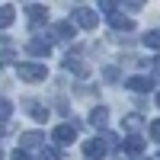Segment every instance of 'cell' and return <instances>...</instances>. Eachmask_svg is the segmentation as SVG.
I'll return each mask as SVG.
<instances>
[{
    "label": "cell",
    "instance_id": "obj_28",
    "mask_svg": "<svg viewBox=\"0 0 160 160\" xmlns=\"http://www.w3.org/2000/svg\"><path fill=\"white\" fill-rule=\"evenodd\" d=\"M157 160H160V154H157Z\"/></svg>",
    "mask_w": 160,
    "mask_h": 160
},
{
    "label": "cell",
    "instance_id": "obj_3",
    "mask_svg": "<svg viewBox=\"0 0 160 160\" xmlns=\"http://www.w3.org/2000/svg\"><path fill=\"white\" fill-rule=\"evenodd\" d=\"M74 22L80 26V29H96V10H90V7H74Z\"/></svg>",
    "mask_w": 160,
    "mask_h": 160
},
{
    "label": "cell",
    "instance_id": "obj_15",
    "mask_svg": "<svg viewBox=\"0 0 160 160\" xmlns=\"http://www.w3.org/2000/svg\"><path fill=\"white\" fill-rule=\"evenodd\" d=\"M26 109H29V115L35 118V122H45V118H48V109H45L38 99H29V102H26Z\"/></svg>",
    "mask_w": 160,
    "mask_h": 160
},
{
    "label": "cell",
    "instance_id": "obj_19",
    "mask_svg": "<svg viewBox=\"0 0 160 160\" xmlns=\"http://www.w3.org/2000/svg\"><path fill=\"white\" fill-rule=\"evenodd\" d=\"M42 160H64L58 148H42Z\"/></svg>",
    "mask_w": 160,
    "mask_h": 160
},
{
    "label": "cell",
    "instance_id": "obj_20",
    "mask_svg": "<svg viewBox=\"0 0 160 160\" xmlns=\"http://www.w3.org/2000/svg\"><path fill=\"white\" fill-rule=\"evenodd\" d=\"M96 7H99V10L106 13V16H109V13H112V10H115L118 3H112V0H99V3H96Z\"/></svg>",
    "mask_w": 160,
    "mask_h": 160
},
{
    "label": "cell",
    "instance_id": "obj_11",
    "mask_svg": "<svg viewBox=\"0 0 160 160\" xmlns=\"http://www.w3.org/2000/svg\"><path fill=\"white\" fill-rule=\"evenodd\" d=\"M64 71H71V74H77V77H87V74H90L87 64H83V61H77V58H71V55L64 58Z\"/></svg>",
    "mask_w": 160,
    "mask_h": 160
},
{
    "label": "cell",
    "instance_id": "obj_12",
    "mask_svg": "<svg viewBox=\"0 0 160 160\" xmlns=\"http://www.w3.org/2000/svg\"><path fill=\"white\" fill-rule=\"evenodd\" d=\"M141 125H144V115H141V112H128V115L122 118V128H128L131 135H138V128H141Z\"/></svg>",
    "mask_w": 160,
    "mask_h": 160
},
{
    "label": "cell",
    "instance_id": "obj_27",
    "mask_svg": "<svg viewBox=\"0 0 160 160\" xmlns=\"http://www.w3.org/2000/svg\"><path fill=\"white\" fill-rule=\"evenodd\" d=\"M157 102H160V93H157Z\"/></svg>",
    "mask_w": 160,
    "mask_h": 160
},
{
    "label": "cell",
    "instance_id": "obj_16",
    "mask_svg": "<svg viewBox=\"0 0 160 160\" xmlns=\"http://www.w3.org/2000/svg\"><path fill=\"white\" fill-rule=\"evenodd\" d=\"M13 19H16V10H13L10 3H3V7H0V29H7Z\"/></svg>",
    "mask_w": 160,
    "mask_h": 160
},
{
    "label": "cell",
    "instance_id": "obj_21",
    "mask_svg": "<svg viewBox=\"0 0 160 160\" xmlns=\"http://www.w3.org/2000/svg\"><path fill=\"white\" fill-rule=\"evenodd\" d=\"M148 131H151V138H154V141H160V118L148 125Z\"/></svg>",
    "mask_w": 160,
    "mask_h": 160
},
{
    "label": "cell",
    "instance_id": "obj_7",
    "mask_svg": "<svg viewBox=\"0 0 160 160\" xmlns=\"http://www.w3.org/2000/svg\"><path fill=\"white\" fill-rule=\"evenodd\" d=\"M29 148H45V138L38 131H22L19 138V151H29Z\"/></svg>",
    "mask_w": 160,
    "mask_h": 160
},
{
    "label": "cell",
    "instance_id": "obj_4",
    "mask_svg": "<svg viewBox=\"0 0 160 160\" xmlns=\"http://www.w3.org/2000/svg\"><path fill=\"white\" fill-rule=\"evenodd\" d=\"M26 51H29L32 58H48V55H51V42H48V38H42V35H38V38H29Z\"/></svg>",
    "mask_w": 160,
    "mask_h": 160
},
{
    "label": "cell",
    "instance_id": "obj_14",
    "mask_svg": "<svg viewBox=\"0 0 160 160\" xmlns=\"http://www.w3.org/2000/svg\"><path fill=\"white\" fill-rule=\"evenodd\" d=\"M106 122H109V112H106V106H96V109L90 112V125H93V128H106Z\"/></svg>",
    "mask_w": 160,
    "mask_h": 160
},
{
    "label": "cell",
    "instance_id": "obj_18",
    "mask_svg": "<svg viewBox=\"0 0 160 160\" xmlns=\"http://www.w3.org/2000/svg\"><path fill=\"white\" fill-rule=\"evenodd\" d=\"M10 115H13V102L10 99H0V122H7Z\"/></svg>",
    "mask_w": 160,
    "mask_h": 160
},
{
    "label": "cell",
    "instance_id": "obj_23",
    "mask_svg": "<svg viewBox=\"0 0 160 160\" xmlns=\"http://www.w3.org/2000/svg\"><path fill=\"white\" fill-rule=\"evenodd\" d=\"M102 77H106V80H118V68H106Z\"/></svg>",
    "mask_w": 160,
    "mask_h": 160
},
{
    "label": "cell",
    "instance_id": "obj_5",
    "mask_svg": "<svg viewBox=\"0 0 160 160\" xmlns=\"http://www.w3.org/2000/svg\"><path fill=\"white\" fill-rule=\"evenodd\" d=\"M125 87H128L131 93H151V90H154V80L144 77V74H135V77L125 80Z\"/></svg>",
    "mask_w": 160,
    "mask_h": 160
},
{
    "label": "cell",
    "instance_id": "obj_26",
    "mask_svg": "<svg viewBox=\"0 0 160 160\" xmlns=\"http://www.w3.org/2000/svg\"><path fill=\"white\" fill-rule=\"evenodd\" d=\"M0 160H3V151H0Z\"/></svg>",
    "mask_w": 160,
    "mask_h": 160
},
{
    "label": "cell",
    "instance_id": "obj_17",
    "mask_svg": "<svg viewBox=\"0 0 160 160\" xmlns=\"http://www.w3.org/2000/svg\"><path fill=\"white\" fill-rule=\"evenodd\" d=\"M144 45L154 48V51H160V32H144Z\"/></svg>",
    "mask_w": 160,
    "mask_h": 160
},
{
    "label": "cell",
    "instance_id": "obj_24",
    "mask_svg": "<svg viewBox=\"0 0 160 160\" xmlns=\"http://www.w3.org/2000/svg\"><path fill=\"white\" fill-rule=\"evenodd\" d=\"M118 160H141V157H125V154H118Z\"/></svg>",
    "mask_w": 160,
    "mask_h": 160
},
{
    "label": "cell",
    "instance_id": "obj_2",
    "mask_svg": "<svg viewBox=\"0 0 160 160\" xmlns=\"http://www.w3.org/2000/svg\"><path fill=\"white\" fill-rule=\"evenodd\" d=\"M106 151H109V144H106V138H102V135H99V138H90V141L83 144L87 160H102V157H106Z\"/></svg>",
    "mask_w": 160,
    "mask_h": 160
},
{
    "label": "cell",
    "instance_id": "obj_9",
    "mask_svg": "<svg viewBox=\"0 0 160 160\" xmlns=\"http://www.w3.org/2000/svg\"><path fill=\"white\" fill-rule=\"evenodd\" d=\"M51 38H74V22L71 19H61L51 26Z\"/></svg>",
    "mask_w": 160,
    "mask_h": 160
},
{
    "label": "cell",
    "instance_id": "obj_1",
    "mask_svg": "<svg viewBox=\"0 0 160 160\" xmlns=\"http://www.w3.org/2000/svg\"><path fill=\"white\" fill-rule=\"evenodd\" d=\"M16 74H19V80H26V83H38V80H45V77H48L45 64H32V61L16 64Z\"/></svg>",
    "mask_w": 160,
    "mask_h": 160
},
{
    "label": "cell",
    "instance_id": "obj_6",
    "mask_svg": "<svg viewBox=\"0 0 160 160\" xmlns=\"http://www.w3.org/2000/svg\"><path fill=\"white\" fill-rule=\"evenodd\" d=\"M55 141H58V144H74V141H77V125L61 122V125L55 128Z\"/></svg>",
    "mask_w": 160,
    "mask_h": 160
},
{
    "label": "cell",
    "instance_id": "obj_8",
    "mask_svg": "<svg viewBox=\"0 0 160 160\" xmlns=\"http://www.w3.org/2000/svg\"><path fill=\"white\" fill-rule=\"evenodd\" d=\"M109 26H112V29H118V32H131V29H135V22H131L128 16H122L118 10L109 13Z\"/></svg>",
    "mask_w": 160,
    "mask_h": 160
},
{
    "label": "cell",
    "instance_id": "obj_10",
    "mask_svg": "<svg viewBox=\"0 0 160 160\" xmlns=\"http://www.w3.org/2000/svg\"><path fill=\"white\" fill-rule=\"evenodd\" d=\"M122 151H128L131 157L141 154V151H144V138H141V135H128V138H122Z\"/></svg>",
    "mask_w": 160,
    "mask_h": 160
},
{
    "label": "cell",
    "instance_id": "obj_22",
    "mask_svg": "<svg viewBox=\"0 0 160 160\" xmlns=\"http://www.w3.org/2000/svg\"><path fill=\"white\" fill-rule=\"evenodd\" d=\"M13 160H35V157H32L29 151H19V148H16V151H13Z\"/></svg>",
    "mask_w": 160,
    "mask_h": 160
},
{
    "label": "cell",
    "instance_id": "obj_25",
    "mask_svg": "<svg viewBox=\"0 0 160 160\" xmlns=\"http://www.w3.org/2000/svg\"><path fill=\"white\" fill-rule=\"evenodd\" d=\"M154 71H157V74H160V58H157V61H154Z\"/></svg>",
    "mask_w": 160,
    "mask_h": 160
},
{
    "label": "cell",
    "instance_id": "obj_13",
    "mask_svg": "<svg viewBox=\"0 0 160 160\" xmlns=\"http://www.w3.org/2000/svg\"><path fill=\"white\" fill-rule=\"evenodd\" d=\"M26 13H29V22L38 26V22L48 16V7H42V3H29V7H26Z\"/></svg>",
    "mask_w": 160,
    "mask_h": 160
}]
</instances>
